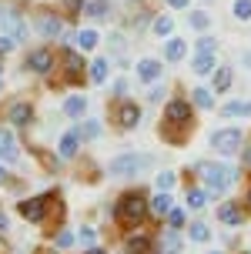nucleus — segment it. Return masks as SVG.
Instances as JSON below:
<instances>
[{"label":"nucleus","instance_id":"46","mask_svg":"<svg viewBox=\"0 0 251 254\" xmlns=\"http://www.w3.org/2000/svg\"><path fill=\"white\" fill-rule=\"evenodd\" d=\"M241 61H245V67H251V51L245 54V57H241Z\"/></svg>","mask_w":251,"mask_h":254},{"label":"nucleus","instance_id":"8","mask_svg":"<svg viewBox=\"0 0 251 254\" xmlns=\"http://www.w3.org/2000/svg\"><path fill=\"white\" fill-rule=\"evenodd\" d=\"M37 27H40V34H44V37H61V34H64L61 20H57L50 10H40L37 13Z\"/></svg>","mask_w":251,"mask_h":254},{"label":"nucleus","instance_id":"19","mask_svg":"<svg viewBox=\"0 0 251 254\" xmlns=\"http://www.w3.org/2000/svg\"><path fill=\"white\" fill-rule=\"evenodd\" d=\"M84 17L104 20V17H107V3H104V0H84Z\"/></svg>","mask_w":251,"mask_h":254},{"label":"nucleus","instance_id":"23","mask_svg":"<svg viewBox=\"0 0 251 254\" xmlns=\"http://www.w3.org/2000/svg\"><path fill=\"white\" fill-rule=\"evenodd\" d=\"M77 140H81L77 130H74V134H67V137L61 140V157H74V154H77Z\"/></svg>","mask_w":251,"mask_h":254},{"label":"nucleus","instance_id":"13","mask_svg":"<svg viewBox=\"0 0 251 254\" xmlns=\"http://www.w3.org/2000/svg\"><path fill=\"white\" fill-rule=\"evenodd\" d=\"M64 67H67V80H84V61L74 51H64Z\"/></svg>","mask_w":251,"mask_h":254},{"label":"nucleus","instance_id":"43","mask_svg":"<svg viewBox=\"0 0 251 254\" xmlns=\"http://www.w3.org/2000/svg\"><path fill=\"white\" fill-rule=\"evenodd\" d=\"M245 164L251 167V144H245Z\"/></svg>","mask_w":251,"mask_h":254},{"label":"nucleus","instance_id":"28","mask_svg":"<svg viewBox=\"0 0 251 254\" xmlns=\"http://www.w3.org/2000/svg\"><path fill=\"white\" fill-rule=\"evenodd\" d=\"M204 201H208V194L204 190H198V188H188V204L198 211V207H204Z\"/></svg>","mask_w":251,"mask_h":254},{"label":"nucleus","instance_id":"40","mask_svg":"<svg viewBox=\"0 0 251 254\" xmlns=\"http://www.w3.org/2000/svg\"><path fill=\"white\" fill-rule=\"evenodd\" d=\"M77 134H81V137H94V134H97V124H87V127H77Z\"/></svg>","mask_w":251,"mask_h":254},{"label":"nucleus","instance_id":"49","mask_svg":"<svg viewBox=\"0 0 251 254\" xmlns=\"http://www.w3.org/2000/svg\"><path fill=\"white\" fill-rule=\"evenodd\" d=\"M211 254H221V251H211Z\"/></svg>","mask_w":251,"mask_h":254},{"label":"nucleus","instance_id":"42","mask_svg":"<svg viewBox=\"0 0 251 254\" xmlns=\"http://www.w3.org/2000/svg\"><path fill=\"white\" fill-rule=\"evenodd\" d=\"M84 7V0H67V10H81Z\"/></svg>","mask_w":251,"mask_h":254},{"label":"nucleus","instance_id":"36","mask_svg":"<svg viewBox=\"0 0 251 254\" xmlns=\"http://www.w3.org/2000/svg\"><path fill=\"white\" fill-rule=\"evenodd\" d=\"M214 44H218L214 37H201V40H198V54H211V51H214Z\"/></svg>","mask_w":251,"mask_h":254},{"label":"nucleus","instance_id":"12","mask_svg":"<svg viewBox=\"0 0 251 254\" xmlns=\"http://www.w3.org/2000/svg\"><path fill=\"white\" fill-rule=\"evenodd\" d=\"M218 221H225V224H245V211L235 201H228L218 207Z\"/></svg>","mask_w":251,"mask_h":254},{"label":"nucleus","instance_id":"11","mask_svg":"<svg viewBox=\"0 0 251 254\" xmlns=\"http://www.w3.org/2000/svg\"><path fill=\"white\" fill-rule=\"evenodd\" d=\"M124 248H127V254H154V241L148 234H131Z\"/></svg>","mask_w":251,"mask_h":254},{"label":"nucleus","instance_id":"38","mask_svg":"<svg viewBox=\"0 0 251 254\" xmlns=\"http://www.w3.org/2000/svg\"><path fill=\"white\" fill-rule=\"evenodd\" d=\"M167 224H171V228H181V224H184V214H181V211H171V214H167Z\"/></svg>","mask_w":251,"mask_h":254},{"label":"nucleus","instance_id":"7","mask_svg":"<svg viewBox=\"0 0 251 254\" xmlns=\"http://www.w3.org/2000/svg\"><path fill=\"white\" fill-rule=\"evenodd\" d=\"M50 67H54V54H50L47 47L30 51V57H27V70H34V74H47Z\"/></svg>","mask_w":251,"mask_h":254},{"label":"nucleus","instance_id":"15","mask_svg":"<svg viewBox=\"0 0 251 254\" xmlns=\"http://www.w3.org/2000/svg\"><path fill=\"white\" fill-rule=\"evenodd\" d=\"M0 157H7V161H13V157H17L13 134H10V130H3V127H0Z\"/></svg>","mask_w":251,"mask_h":254},{"label":"nucleus","instance_id":"26","mask_svg":"<svg viewBox=\"0 0 251 254\" xmlns=\"http://www.w3.org/2000/svg\"><path fill=\"white\" fill-rule=\"evenodd\" d=\"M188 24L194 27V30H208V24H211V17H208L204 10H194V13L188 17Z\"/></svg>","mask_w":251,"mask_h":254},{"label":"nucleus","instance_id":"25","mask_svg":"<svg viewBox=\"0 0 251 254\" xmlns=\"http://www.w3.org/2000/svg\"><path fill=\"white\" fill-rule=\"evenodd\" d=\"M77 44H81V47H84V51H94V47H97V30H81V34H77Z\"/></svg>","mask_w":251,"mask_h":254},{"label":"nucleus","instance_id":"17","mask_svg":"<svg viewBox=\"0 0 251 254\" xmlns=\"http://www.w3.org/2000/svg\"><path fill=\"white\" fill-rule=\"evenodd\" d=\"M184 54H188L184 40H177V37H171V40H167V47H164V57H167V61H181Z\"/></svg>","mask_w":251,"mask_h":254},{"label":"nucleus","instance_id":"3","mask_svg":"<svg viewBox=\"0 0 251 254\" xmlns=\"http://www.w3.org/2000/svg\"><path fill=\"white\" fill-rule=\"evenodd\" d=\"M50 207H54V194H44V197H30V201L20 204V214L27 221H44V214H47Z\"/></svg>","mask_w":251,"mask_h":254},{"label":"nucleus","instance_id":"37","mask_svg":"<svg viewBox=\"0 0 251 254\" xmlns=\"http://www.w3.org/2000/svg\"><path fill=\"white\" fill-rule=\"evenodd\" d=\"M71 244H74V234L71 231H61L57 234V248H71Z\"/></svg>","mask_w":251,"mask_h":254},{"label":"nucleus","instance_id":"2","mask_svg":"<svg viewBox=\"0 0 251 254\" xmlns=\"http://www.w3.org/2000/svg\"><path fill=\"white\" fill-rule=\"evenodd\" d=\"M198 171L204 174V181H208V190H211V194L228 190V184H235V178H238V171H235L231 164H201Z\"/></svg>","mask_w":251,"mask_h":254},{"label":"nucleus","instance_id":"33","mask_svg":"<svg viewBox=\"0 0 251 254\" xmlns=\"http://www.w3.org/2000/svg\"><path fill=\"white\" fill-rule=\"evenodd\" d=\"M17 44H20L17 37H10V34H3V37H0V54H10L13 47H17Z\"/></svg>","mask_w":251,"mask_h":254},{"label":"nucleus","instance_id":"39","mask_svg":"<svg viewBox=\"0 0 251 254\" xmlns=\"http://www.w3.org/2000/svg\"><path fill=\"white\" fill-rule=\"evenodd\" d=\"M144 24H148V13H144V10H141V13H134V17H131V27H138V30H141V27H144Z\"/></svg>","mask_w":251,"mask_h":254},{"label":"nucleus","instance_id":"10","mask_svg":"<svg viewBox=\"0 0 251 254\" xmlns=\"http://www.w3.org/2000/svg\"><path fill=\"white\" fill-rule=\"evenodd\" d=\"M138 121H141V107L138 104L124 101L121 107H117V124L121 127H138Z\"/></svg>","mask_w":251,"mask_h":254},{"label":"nucleus","instance_id":"48","mask_svg":"<svg viewBox=\"0 0 251 254\" xmlns=\"http://www.w3.org/2000/svg\"><path fill=\"white\" fill-rule=\"evenodd\" d=\"M87 254H104V251H97V248H94V251H87Z\"/></svg>","mask_w":251,"mask_h":254},{"label":"nucleus","instance_id":"1","mask_svg":"<svg viewBox=\"0 0 251 254\" xmlns=\"http://www.w3.org/2000/svg\"><path fill=\"white\" fill-rule=\"evenodd\" d=\"M148 211H151V204L144 201V194H141V190H131V194H124V197L117 201V221L127 224V228H131V224H138Z\"/></svg>","mask_w":251,"mask_h":254},{"label":"nucleus","instance_id":"5","mask_svg":"<svg viewBox=\"0 0 251 254\" xmlns=\"http://www.w3.org/2000/svg\"><path fill=\"white\" fill-rule=\"evenodd\" d=\"M0 30H3V34H10V37H17V40H24V37H27L24 17H20V13H13V10L0 13Z\"/></svg>","mask_w":251,"mask_h":254},{"label":"nucleus","instance_id":"34","mask_svg":"<svg viewBox=\"0 0 251 254\" xmlns=\"http://www.w3.org/2000/svg\"><path fill=\"white\" fill-rule=\"evenodd\" d=\"M171 188H174V174H167V171L158 174V190H171Z\"/></svg>","mask_w":251,"mask_h":254},{"label":"nucleus","instance_id":"30","mask_svg":"<svg viewBox=\"0 0 251 254\" xmlns=\"http://www.w3.org/2000/svg\"><path fill=\"white\" fill-rule=\"evenodd\" d=\"M231 84V70L228 67H218V74H214V90H225Z\"/></svg>","mask_w":251,"mask_h":254},{"label":"nucleus","instance_id":"41","mask_svg":"<svg viewBox=\"0 0 251 254\" xmlns=\"http://www.w3.org/2000/svg\"><path fill=\"white\" fill-rule=\"evenodd\" d=\"M81 238H84V244L94 241V228H81Z\"/></svg>","mask_w":251,"mask_h":254},{"label":"nucleus","instance_id":"16","mask_svg":"<svg viewBox=\"0 0 251 254\" xmlns=\"http://www.w3.org/2000/svg\"><path fill=\"white\" fill-rule=\"evenodd\" d=\"M138 77L141 80H158V77H161V64L158 61H141L138 64Z\"/></svg>","mask_w":251,"mask_h":254},{"label":"nucleus","instance_id":"35","mask_svg":"<svg viewBox=\"0 0 251 254\" xmlns=\"http://www.w3.org/2000/svg\"><path fill=\"white\" fill-rule=\"evenodd\" d=\"M208 234H211V231L204 228V224H191V238H194V241H208Z\"/></svg>","mask_w":251,"mask_h":254},{"label":"nucleus","instance_id":"14","mask_svg":"<svg viewBox=\"0 0 251 254\" xmlns=\"http://www.w3.org/2000/svg\"><path fill=\"white\" fill-rule=\"evenodd\" d=\"M30 117H34V111H30V104H13V107H10V124H17V127H27V124H30Z\"/></svg>","mask_w":251,"mask_h":254},{"label":"nucleus","instance_id":"45","mask_svg":"<svg viewBox=\"0 0 251 254\" xmlns=\"http://www.w3.org/2000/svg\"><path fill=\"white\" fill-rule=\"evenodd\" d=\"M7 231V217H3V211H0V234Z\"/></svg>","mask_w":251,"mask_h":254},{"label":"nucleus","instance_id":"21","mask_svg":"<svg viewBox=\"0 0 251 254\" xmlns=\"http://www.w3.org/2000/svg\"><path fill=\"white\" fill-rule=\"evenodd\" d=\"M177 251H181V238H177L174 231H167L161 238V254H177Z\"/></svg>","mask_w":251,"mask_h":254},{"label":"nucleus","instance_id":"22","mask_svg":"<svg viewBox=\"0 0 251 254\" xmlns=\"http://www.w3.org/2000/svg\"><path fill=\"white\" fill-rule=\"evenodd\" d=\"M84 111H87V97H71L64 104V114H71V117H81Z\"/></svg>","mask_w":251,"mask_h":254},{"label":"nucleus","instance_id":"47","mask_svg":"<svg viewBox=\"0 0 251 254\" xmlns=\"http://www.w3.org/2000/svg\"><path fill=\"white\" fill-rule=\"evenodd\" d=\"M0 184H7V171L3 167H0Z\"/></svg>","mask_w":251,"mask_h":254},{"label":"nucleus","instance_id":"9","mask_svg":"<svg viewBox=\"0 0 251 254\" xmlns=\"http://www.w3.org/2000/svg\"><path fill=\"white\" fill-rule=\"evenodd\" d=\"M164 114H167L171 124H191V104L188 101H171Z\"/></svg>","mask_w":251,"mask_h":254},{"label":"nucleus","instance_id":"27","mask_svg":"<svg viewBox=\"0 0 251 254\" xmlns=\"http://www.w3.org/2000/svg\"><path fill=\"white\" fill-rule=\"evenodd\" d=\"M225 117H235V114H248L251 117V104H241V101H235V104H228L225 111H221Z\"/></svg>","mask_w":251,"mask_h":254},{"label":"nucleus","instance_id":"4","mask_svg":"<svg viewBox=\"0 0 251 254\" xmlns=\"http://www.w3.org/2000/svg\"><path fill=\"white\" fill-rule=\"evenodd\" d=\"M211 144H214V151H218V154H235L241 147V130H238V127L218 130V134L211 137Z\"/></svg>","mask_w":251,"mask_h":254},{"label":"nucleus","instance_id":"32","mask_svg":"<svg viewBox=\"0 0 251 254\" xmlns=\"http://www.w3.org/2000/svg\"><path fill=\"white\" fill-rule=\"evenodd\" d=\"M235 17H238V20H248L251 17V0H235Z\"/></svg>","mask_w":251,"mask_h":254},{"label":"nucleus","instance_id":"24","mask_svg":"<svg viewBox=\"0 0 251 254\" xmlns=\"http://www.w3.org/2000/svg\"><path fill=\"white\" fill-rule=\"evenodd\" d=\"M87 70H90V80H94V84H104V80H107V61H94Z\"/></svg>","mask_w":251,"mask_h":254},{"label":"nucleus","instance_id":"44","mask_svg":"<svg viewBox=\"0 0 251 254\" xmlns=\"http://www.w3.org/2000/svg\"><path fill=\"white\" fill-rule=\"evenodd\" d=\"M167 3H171V7H188L191 0H167Z\"/></svg>","mask_w":251,"mask_h":254},{"label":"nucleus","instance_id":"18","mask_svg":"<svg viewBox=\"0 0 251 254\" xmlns=\"http://www.w3.org/2000/svg\"><path fill=\"white\" fill-rule=\"evenodd\" d=\"M151 214H158V217L171 214V197H167V190H161V194L151 201Z\"/></svg>","mask_w":251,"mask_h":254},{"label":"nucleus","instance_id":"31","mask_svg":"<svg viewBox=\"0 0 251 254\" xmlns=\"http://www.w3.org/2000/svg\"><path fill=\"white\" fill-rule=\"evenodd\" d=\"M191 97H194V104H198V107H211V104H214L211 90H204V87H198L194 94H191Z\"/></svg>","mask_w":251,"mask_h":254},{"label":"nucleus","instance_id":"6","mask_svg":"<svg viewBox=\"0 0 251 254\" xmlns=\"http://www.w3.org/2000/svg\"><path fill=\"white\" fill-rule=\"evenodd\" d=\"M148 161L144 157H138V154H124V157H117V161H111V174L114 178H124V174H134L138 167H144Z\"/></svg>","mask_w":251,"mask_h":254},{"label":"nucleus","instance_id":"20","mask_svg":"<svg viewBox=\"0 0 251 254\" xmlns=\"http://www.w3.org/2000/svg\"><path fill=\"white\" fill-rule=\"evenodd\" d=\"M191 70H194V74H211L214 70V57L211 54H198L194 64H191Z\"/></svg>","mask_w":251,"mask_h":254},{"label":"nucleus","instance_id":"29","mask_svg":"<svg viewBox=\"0 0 251 254\" xmlns=\"http://www.w3.org/2000/svg\"><path fill=\"white\" fill-rule=\"evenodd\" d=\"M171 30H174V20H171V17H158V20H154V34H161V37H167Z\"/></svg>","mask_w":251,"mask_h":254},{"label":"nucleus","instance_id":"50","mask_svg":"<svg viewBox=\"0 0 251 254\" xmlns=\"http://www.w3.org/2000/svg\"><path fill=\"white\" fill-rule=\"evenodd\" d=\"M248 204H251V194H248Z\"/></svg>","mask_w":251,"mask_h":254}]
</instances>
